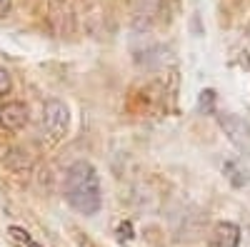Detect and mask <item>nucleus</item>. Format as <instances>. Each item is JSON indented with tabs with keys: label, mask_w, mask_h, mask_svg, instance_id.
<instances>
[{
	"label": "nucleus",
	"mask_w": 250,
	"mask_h": 247,
	"mask_svg": "<svg viewBox=\"0 0 250 247\" xmlns=\"http://www.w3.org/2000/svg\"><path fill=\"white\" fill-rule=\"evenodd\" d=\"M28 120H30L28 108L20 100H10V102H3V105H0V128L3 130L20 133L28 125Z\"/></svg>",
	"instance_id": "4"
},
{
	"label": "nucleus",
	"mask_w": 250,
	"mask_h": 247,
	"mask_svg": "<svg viewBox=\"0 0 250 247\" xmlns=\"http://www.w3.org/2000/svg\"><path fill=\"white\" fill-rule=\"evenodd\" d=\"M43 128L53 142H60L70 133V108L62 100L50 97L43 105Z\"/></svg>",
	"instance_id": "2"
},
{
	"label": "nucleus",
	"mask_w": 250,
	"mask_h": 247,
	"mask_svg": "<svg viewBox=\"0 0 250 247\" xmlns=\"http://www.w3.org/2000/svg\"><path fill=\"white\" fill-rule=\"evenodd\" d=\"M8 237H10V242L15 247H43L25 228H20V225H10V228H8Z\"/></svg>",
	"instance_id": "6"
},
{
	"label": "nucleus",
	"mask_w": 250,
	"mask_h": 247,
	"mask_svg": "<svg viewBox=\"0 0 250 247\" xmlns=\"http://www.w3.org/2000/svg\"><path fill=\"white\" fill-rule=\"evenodd\" d=\"M13 8V0H0V18H5Z\"/></svg>",
	"instance_id": "9"
},
{
	"label": "nucleus",
	"mask_w": 250,
	"mask_h": 247,
	"mask_svg": "<svg viewBox=\"0 0 250 247\" xmlns=\"http://www.w3.org/2000/svg\"><path fill=\"white\" fill-rule=\"evenodd\" d=\"M213 102H215V93L213 90H203L200 93V110H205V105H208V113H213Z\"/></svg>",
	"instance_id": "7"
},
{
	"label": "nucleus",
	"mask_w": 250,
	"mask_h": 247,
	"mask_svg": "<svg viewBox=\"0 0 250 247\" xmlns=\"http://www.w3.org/2000/svg\"><path fill=\"white\" fill-rule=\"evenodd\" d=\"M65 200L75 212L85 217L100 212L103 188H100V175L90 160H75L65 170Z\"/></svg>",
	"instance_id": "1"
},
{
	"label": "nucleus",
	"mask_w": 250,
	"mask_h": 247,
	"mask_svg": "<svg viewBox=\"0 0 250 247\" xmlns=\"http://www.w3.org/2000/svg\"><path fill=\"white\" fill-rule=\"evenodd\" d=\"M218 122H220L223 133L228 135V140H230L240 152H248L250 155V122H245L243 117L230 115V113L218 115Z\"/></svg>",
	"instance_id": "3"
},
{
	"label": "nucleus",
	"mask_w": 250,
	"mask_h": 247,
	"mask_svg": "<svg viewBox=\"0 0 250 247\" xmlns=\"http://www.w3.org/2000/svg\"><path fill=\"white\" fill-rule=\"evenodd\" d=\"M10 93V73L5 68H0V95Z\"/></svg>",
	"instance_id": "8"
},
{
	"label": "nucleus",
	"mask_w": 250,
	"mask_h": 247,
	"mask_svg": "<svg viewBox=\"0 0 250 247\" xmlns=\"http://www.w3.org/2000/svg\"><path fill=\"white\" fill-rule=\"evenodd\" d=\"M248 235H250V228H248Z\"/></svg>",
	"instance_id": "10"
},
{
	"label": "nucleus",
	"mask_w": 250,
	"mask_h": 247,
	"mask_svg": "<svg viewBox=\"0 0 250 247\" xmlns=\"http://www.w3.org/2000/svg\"><path fill=\"white\" fill-rule=\"evenodd\" d=\"M213 242L215 247H238L240 245V228L235 222H218L213 230Z\"/></svg>",
	"instance_id": "5"
}]
</instances>
